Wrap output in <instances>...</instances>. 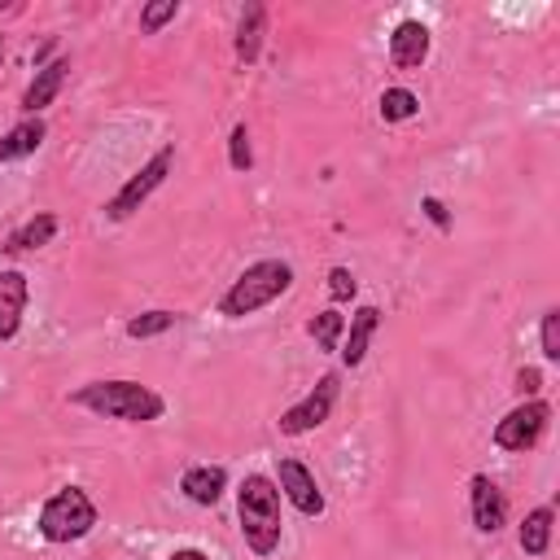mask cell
Listing matches in <instances>:
<instances>
[{
  "label": "cell",
  "instance_id": "cell-8",
  "mask_svg": "<svg viewBox=\"0 0 560 560\" xmlns=\"http://www.w3.org/2000/svg\"><path fill=\"white\" fill-rule=\"evenodd\" d=\"M280 490H285V499L303 516H320L325 512V490H320L316 473L303 460H280Z\"/></svg>",
  "mask_w": 560,
  "mask_h": 560
},
{
  "label": "cell",
  "instance_id": "cell-20",
  "mask_svg": "<svg viewBox=\"0 0 560 560\" xmlns=\"http://www.w3.org/2000/svg\"><path fill=\"white\" fill-rule=\"evenodd\" d=\"M416 110H421L416 93H407V88H386V93H381V119H386V123H403V119H412Z\"/></svg>",
  "mask_w": 560,
  "mask_h": 560
},
{
  "label": "cell",
  "instance_id": "cell-19",
  "mask_svg": "<svg viewBox=\"0 0 560 560\" xmlns=\"http://www.w3.org/2000/svg\"><path fill=\"white\" fill-rule=\"evenodd\" d=\"M307 333L316 338V346L320 351H342V333H346V316L342 312H320L312 325H307Z\"/></svg>",
  "mask_w": 560,
  "mask_h": 560
},
{
  "label": "cell",
  "instance_id": "cell-27",
  "mask_svg": "<svg viewBox=\"0 0 560 560\" xmlns=\"http://www.w3.org/2000/svg\"><path fill=\"white\" fill-rule=\"evenodd\" d=\"M516 390H521L525 399H534V394L543 390V377H538V368H525V373L516 377Z\"/></svg>",
  "mask_w": 560,
  "mask_h": 560
},
{
  "label": "cell",
  "instance_id": "cell-3",
  "mask_svg": "<svg viewBox=\"0 0 560 560\" xmlns=\"http://www.w3.org/2000/svg\"><path fill=\"white\" fill-rule=\"evenodd\" d=\"M294 285V267L280 263V258H263V263H249L236 280L232 290L219 299V316L228 320H245L254 312H263L267 303H276L280 294H285Z\"/></svg>",
  "mask_w": 560,
  "mask_h": 560
},
{
  "label": "cell",
  "instance_id": "cell-4",
  "mask_svg": "<svg viewBox=\"0 0 560 560\" xmlns=\"http://www.w3.org/2000/svg\"><path fill=\"white\" fill-rule=\"evenodd\" d=\"M93 525H97V503H93L88 490H80V486L58 490V495L40 508V534H45L49 543H75V538H84Z\"/></svg>",
  "mask_w": 560,
  "mask_h": 560
},
{
  "label": "cell",
  "instance_id": "cell-9",
  "mask_svg": "<svg viewBox=\"0 0 560 560\" xmlns=\"http://www.w3.org/2000/svg\"><path fill=\"white\" fill-rule=\"evenodd\" d=\"M32 285L23 271H0V342H14L23 329V312H27Z\"/></svg>",
  "mask_w": 560,
  "mask_h": 560
},
{
  "label": "cell",
  "instance_id": "cell-25",
  "mask_svg": "<svg viewBox=\"0 0 560 560\" xmlns=\"http://www.w3.org/2000/svg\"><path fill=\"white\" fill-rule=\"evenodd\" d=\"M355 290H360V280L351 276V267H333V271H329V294H333V303L355 299Z\"/></svg>",
  "mask_w": 560,
  "mask_h": 560
},
{
  "label": "cell",
  "instance_id": "cell-10",
  "mask_svg": "<svg viewBox=\"0 0 560 560\" xmlns=\"http://www.w3.org/2000/svg\"><path fill=\"white\" fill-rule=\"evenodd\" d=\"M468 499H473V525H477L482 534H499L503 521H508V499H503V490H499L486 473H477V477L468 482Z\"/></svg>",
  "mask_w": 560,
  "mask_h": 560
},
{
  "label": "cell",
  "instance_id": "cell-21",
  "mask_svg": "<svg viewBox=\"0 0 560 560\" xmlns=\"http://www.w3.org/2000/svg\"><path fill=\"white\" fill-rule=\"evenodd\" d=\"M171 325H175V312H145V316L127 320V338L145 342V338H158V333H167Z\"/></svg>",
  "mask_w": 560,
  "mask_h": 560
},
{
  "label": "cell",
  "instance_id": "cell-11",
  "mask_svg": "<svg viewBox=\"0 0 560 560\" xmlns=\"http://www.w3.org/2000/svg\"><path fill=\"white\" fill-rule=\"evenodd\" d=\"M425 58H429V27L416 19L399 23L390 36V62L399 71H416V66H425Z\"/></svg>",
  "mask_w": 560,
  "mask_h": 560
},
{
  "label": "cell",
  "instance_id": "cell-24",
  "mask_svg": "<svg viewBox=\"0 0 560 560\" xmlns=\"http://www.w3.org/2000/svg\"><path fill=\"white\" fill-rule=\"evenodd\" d=\"M538 342H543V360H560V307L543 312V329H538Z\"/></svg>",
  "mask_w": 560,
  "mask_h": 560
},
{
  "label": "cell",
  "instance_id": "cell-12",
  "mask_svg": "<svg viewBox=\"0 0 560 560\" xmlns=\"http://www.w3.org/2000/svg\"><path fill=\"white\" fill-rule=\"evenodd\" d=\"M66 71H71V62H45V66L36 71V80H32L27 93H23V110H27L32 119H40V110L58 101V93H62V84H66Z\"/></svg>",
  "mask_w": 560,
  "mask_h": 560
},
{
  "label": "cell",
  "instance_id": "cell-16",
  "mask_svg": "<svg viewBox=\"0 0 560 560\" xmlns=\"http://www.w3.org/2000/svg\"><path fill=\"white\" fill-rule=\"evenodd\" d=\"M263 32H267V10H263V5H245L241 23H236V58H241L245 66H249V62H258Z\"/></svg>",
  "mask_w": 560,
  "mask_h": 560
},
{
  "label": "cell",
  "instance_id": "cell-1",
  "mask_svg": "<svg viewBox=\"0 0 560 560\" xmlns=\"http://www.w3.org/2000/svg\"><path fill=\"white\" fill-rule=\"evenodd\" d=\"M236 512H241V534H245V547L254 556H271L280 547V529H285V521H280V490L271 477L263 473H249L236 490Z\"/></svg>",
  "mask_w": 560,
  "mask_h": 560
},
{
  "label": "cell",
  "instance_id": "cell-22",
  "mask_svg": "<svg viewBox=\"0 0 560 560\" xmlns=\"http://www.w3.org/2000/svg\"><path fill=\"white\" fill-rule=\"evenodd\" d=\"M175 14H180V0H154V5H145V10H141V32H145V36H154V32H162Z\"/></svg>",
  "mask_w": 560,
  "mask_h": 560
},
{
  "label": "cell",
  "instance_id": "cell-6",
  "mask_svg": "<svg viewBox=\"0 0 560 560\" xmlns=\"http://www.w3.org/2000/svg\"><path fill=\"white\" fill-rule=\"evenodd\" d=\"M547 421H551V407H547L543 399H525L521 407H512V412L495 425V447L521 455V451H529V447L543 438Z\"/></svg>",
  "mask_w": 560,
  "mask_h": 560
},
{
  "label": "cell",
  "instance_id": "cell-28",
  "mask_svg": "<svg viewBox=\"0 0 560 560\" xmlns=\"http://www.w3.org/2000/svg\"><path fill=\"white\" fill-rule=\"evenodd\" d=\"M167 560H210L206 551H197V547H180V551H171Z\"/></svg>",
  "mask_w": 560,
  "mask_h": 560
},
{
  "label": "cell",
  "instance_id": "cell-15",
  "mask_svg": "<svg viewBox=\"0 0 560 560\" xmlns=\"http://www.w3.org/2000/svg\"><path fill=\"white\" fill-rule=\"evenodd\" d=\"M377 325H381V312H377V307H360V312L351 316V333H346V346H342V364H346V368H360V364H364Z\"/></svg>",
  "mask_w": 560,
  "mask_h": 560
},
{
  "label": "cell",
  "instance_id": "cell-18",
  "mask_svg": "<svg viewBox=\"0 0 560 560\" xmlns=\"http://www.w3.org/2000/svg\"><path fill=\"white\" fill-rule=\"evenodd\" d=\"M521 551L525 556H543L547 543H551V508H534L525 521H521Z\"/></svg>",
  "mask_w": 560,
  "mask_h": 560
},
{
  "label": "cell",
  "instance_id": "cell-5",
  "mask_svg": "<svg viewBox=\"0 0 560 560\" xmlns=\"http://www.w3.org/2000/svg\"><path fill=\"white\" fill-rule=\"evenodd\" d=\"M171 167H175V149L162 145V149H158V154H154V158H149V162L114 193V202L106 206V215H110V219H132V215L154 197V188H162V180L171 175Z\"/></svg>",
  "mask_w": 560,
  "mask_h": 560
},
{
  "label": "cell",
  "instance_id": "cell-7",
  "mask_svg": "<svg viewBox=\"0 0 560 560\" xmlns=\"http://www.w3.org/2000/svg\"><path fill=\"white\" fill-rule=\"evenodd\" d=\"M333 403H338V373H325V377L316 381V390H312L303 403H294L285 416H280V434L303 438V434L320 429V425L333 416Z\"/></svg>",
  "mask_w": 560,
  "mask_h": 560
},
{
  "label": "cell",
  "instance_id": "cell-13",
  "mask_svg": "<svg viewBox=\"0 0 560 560\" xmlns=\"http://www.w3.org/2000/svg\"><path fill=\"white\" fill-rule=\"evenodd\" d=\"M180 490L197 503V508H215L228 490V473L219 464H193L184 477H180Z\"/></svg>",
  "mask_w": 560,
  "mask_h": 560
},
{
  "label": "cell",
  "instance_id": "cell-17",
  "mask_svg": "<svg viewBox=\"0 0 560 560\" xmlns=\"http://www.w3.org/2000/svg\"><path fill=\"white\" fill-rule=\"evenodd\" d=\"M58 236V215H36V219H27L14 236H10V254H23V249H40V245H49Z\"/></svg>",
  "mask_w": 560,
  "mask_h": 560
},
{
  "label": "cell",
  "instance_id": "cell-2",
  "mask_svg": "<svg viewBox=\"0 0 560 560\" xmlns=\"http://www.w3.org/2000/svg\"><path fill=\"white\" fill-rule=\"evenodd\" d=\"M75 403L110 416V421H127V425H145V421H162L167 403L162 394H154L141 381H88L84 390H75Z\"/></svg>",
  "mask_w": 560,
  "mask_h": 560
},
{
  "label": "cell",
  "instance_id": "cell-26",
  "mask_svg": "<svg viewBox=\"0 0 560 560\" xmlns=\"http://www.w3.org/2000/svg\"><path fill=\"white\" fill-rule=\"evenodd\" d=\"M421 210H425V215H429L438 228H451V215H447V206H442L438 197H425V202H421Z\"/></svg>",
  "mask_w": 560,
  "mask_h": 560
},
{
  "label": "cell",
  "instance_id": "cell-14",
  "mask_svg": "<svg viewBox=\"0 0 560 560\" xmlns=\"http://www.w3.org/2000/svg\"><path fill=\"white\" fill-rule=\"evenodd\" d=\"M49 127L45 119H23L19 127H10L5 136H0V162H19V158H32L40 145H45Z\"/></svg>",
  "mask_w": 560,
  "mask_h": 560
},
{
  "label": "cell",
  "instance_id": "cell-29",
  "mask_svg": "<svg viewBox=\"0 0 560 560\" xmlns=\"http://www.w3.org/2000/svg\"><path fill=\"white\" fill-rule=\"evenodd\" d=\"M0 58H5V45H0Z\"/></svg>",
  "mask_w": 560,
  "mask_h": 560
},
{
  "label": "cell",
  "instance_id": "cell-23",
  "mask_svg": "<svg viewBox=\"0 0 560 560\" xmlns=\"http://www.w3.org/2000/svg\"><path fill=\"white\" fill-rule=\"evenodd\" d=\"M228 162H232V171H249V167H254V149H249L245 123H236L232 136H228Z\"/></svg>",
  "mask_w": 560,
  "mask_h": 560
}]
</instances>
